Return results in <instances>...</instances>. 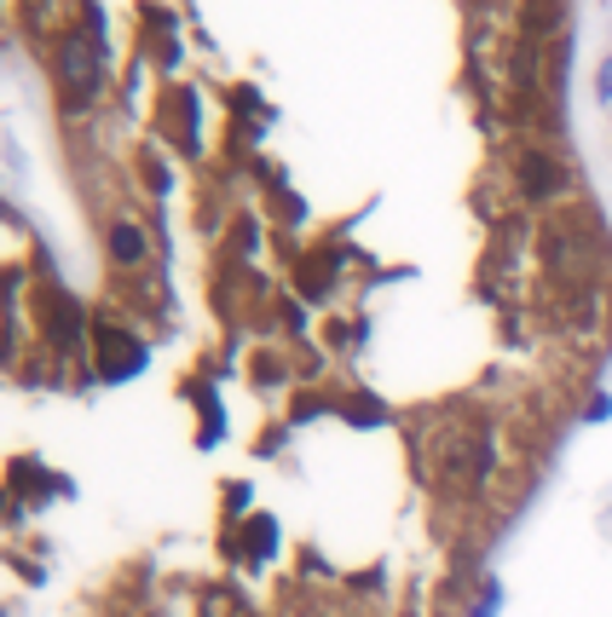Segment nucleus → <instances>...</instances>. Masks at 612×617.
I'll return each mask as SVG.
<instances>
[{
    "mask_svg": "<svg viewBox=\"0 0 612 617\" xmlns=\"http://www.w3.org/2000/svg\"><path fill=\"white\" fill-rule=\"evenodd\" d=\"M434 473L451 490H474L492 479V462H497V444L492 434H480V427H445V434H434Z\"/></svg>",
    "mask_w": 612,
    "mask_h": 617,
    "instance_id": "1",
    "label": "nucleus"
},
{
    "mask_svg": "<svg viewBox=\"0 0 612 617\" xmlns=\"http://www.w3.org/2000/svg\"><path fill=\"white\" fill-rule=\"evenodd\" d=\"M58 93H64L70 110L93 105V93H98V52H93L87 35H64V40H58Z\"/></svg>",
    "mask_w": 612,
    "mask_h": 617,
    "instance_id": "2",
    "label": "nucleus"
},
{
    "mask_svg": "<svg viewBox=\"0 0 612 617\" xmlns=\"http://www.w3.org/2000/svg\"><path fill=\"white\" fill-rule=\"evenodd\" d=\"M543 260H549V272L555 277H584L589 265H596V242H589L584 225L555 219L549 225V237H543Z\"/></svg>",
    "mask_w": 612,
    "mask_h": 617,
    "instance_id": "3",
    "label": "nucleus"
},
{
    "mask_svg": "<svg viewBox=\"0 0 612 617\" xmlns=\"http://www.w3.org/2000/svg\"><path fill=\"white\" fill-rule=\"evenodd\" d=\"M515 185L532 202H555L566 185H573V174H566V162L561 156H549V151H520L515 162Z\"/></svg>",
    "mask_w": 612,
    "mask_h": 617,
    "instance_id": "4",
    "label": "nucleus"
},
{
    "mask_svg": "<svg viewBox=\"0 0 612 617\" xmlns=\"http://www.w3.org/2000/svg\"><path fill=\"white\" fill-rule=\"evenodd\" d=\"M98 358H105V376H128V369H139V341H128L121 329L110 323H98Z\"/></svg>",
    "mask_w": 612,
    "mask_h": 617,
    "instance_id": "5",
    "label": "nucleus"
},
{
    "mask_svg": "<svg viewBox=\"0 0 612 617\" xmlns=\"http://www.w3.org/2000/svg\"><path fill=\"white\" fill-rule=\"evenodd\" d=\"M145 254H151L145 225H139V219H116L110 225V260L116 265H145Z\"/></svg>",
    "mask_w": 612,
    "mask_h": 617,
    "instance_id": "6",
    "label": "nucleus"
},
{
    "mask_svg": "<svg viewBox=\"0 0 612 617\" xmlns=\"http://www.w3.org/2000/svg\"><path fill=\"white\" fill-rule=\"evenodd\" d=\"M272 543H278L272 520H255V525H249V548H255V554H272Z\"/></svg>",
    "mask_w": 612,
    "mask_h": 617,
    "instance_id": "7",
    "label": "nucleus"
},
{
    "mask_svg": "<svg viewBox=\"0 0 612 617\" xmlns=\"http://www.w3.org/2000/svg\"><path fill=\"white\" fill-rule=\"evenodd\" d=\"M497 606H503V589H497V583H485V594H480L474 617H497Z\"/></svg>",
    "mask_w": 612,
    "mask_h": 617,
    "instance_id": "8",
    "label": "nucleus"
},
{
    "mask_svg": "<svg viewBox=\"0 0 612 617\" xmlns=\"http://www.w3.org/2000/svg\"><path fill=\"white\" fill-rule=\"evenodd\" d=\"M584 416H589V422H607V416H612V399H607V393H601V399H589Z\"/></svg>",
    "mask_w": 612,
    "mask_h": 617,
    "instance_id": "9",
    "label": "nucleus"
},
{
    "mask_svg": "<svg viewBox=\"0 0 612 617\" xmlns=\"http://www.w3.org/2000/svg\"><path fill=\"white\" fill-rule=\"evenodd\" d=\"M601 98H612V58L601 64Z\"/></svg>",
    "mask_w": 612,
    "mask_h": 617,
    "instance_id": "10",
    "label": "nucleus"
}]
</instances>
